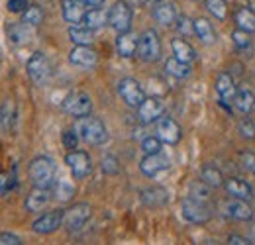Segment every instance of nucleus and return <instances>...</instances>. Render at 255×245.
<instances>
[{"label":"nucleus","mask_w":255,"mask_h":245,"mask_svg":"<svg viewBox=\"0 0 255 245\" xmlns=\"http://www.w3.org/2000/svg\"><path fill=\"white\" fill-rule=\"evenodd\" d=\"M43 22V10L39 8V6H28L26 10H24V14H22V24H26V26H39Z\"/></svg>","instance_id":"obj_32"},{"label":"nucleus","mask_w":255,"mask_h":245,"mask_svg":"<svg viewBox=\"0 0 255 245\" xmlns=\"http://www.w3.org/2000/svg\"><path fill=\"white\" fill-rule=\"evenodd\" d=\"M228 244H232V245H250V244H252V240H248V238H244V236H238V234H230V236H228Z\"/></svg>","instance_id":"obj_47"},{"label":"nucleus","mask_w":255,"mask_h":245,"mask_svg":"<svg viewBox=\"0 0 255 245\" xmlns=\"http://www.w3.org/2000/svg\"><path fill=\"white\" fill-rule=\"evenodd\" d=\"M87 6H93V8H98V6H102L104 4V0H83Z\"/></svg>","instance_id":"obj_49"},{"label":"nucleus","mask_w":255,"mask_h":245,"mask_svg":"<svg viewBox=\"0 0 255 245\" xmlns=\"http://www.w3.org/2000/svg\"><path fill=\"white\" fill-rule=\"evenodd\" d=\"M165 73H169L175 79H187L191 75V67H189V63L181 61L177 57H169L165 61Z\"/></svg>","instance_id":"obj_29"},{"label":"nucleus","mask_w":255,"mask_h":245,"mask_svg":"<svg viewBox=\"0 0 255 245\" xmlns=\"http://www.w3.org/2000/svg\"><path fill=\"white\" fill-rule=\"evenodd\" d=\"M216 92H218V96L226 100V102H230V100H234V96H236V83H234V77L230 75V73H220L218 75V79H216Z\"/></svg>","instance_id":"obj_23"},{"label":"nucleus","mask_w":255,"mask_h":245,"mask_svg":"<svg viewBox=\"0 0 255 245\" xmlns=\"http://www.w3.org/2000/svg\"><path fill=\"white\" fill-rule=\"evenodd\" d=\"M157 135L161 137L163 143L175 145V143L181 141L183 129H181V125L175 122L171 116H161L159 120H157Z\"/></svg>","instance_id":"obj_13"},{"label":"nucleus","mask_w":255,"mask_h":245,"mask_svg":"<svg viewBox=\"0 0 255 245\" xmlns=\"http://www.w3.org/2000/svg\"><path fill=\"white\" fill-rule=\"evenodd\" d=\"M200 179L206 184H210L212 188H220L224 184L222 171L218 167H214V165H204L202 171H200Z\"/></svg>","instance_id":"obj_31"},{"label":"nucleus","mask_w":255,"mask_h":245,"mask_svg":"<svg viewBox=\"0 0 255 245\" xmlns=\"http://www.w3.org/2000/svg\"><path fill=\"white\" fill-rule=\"evenodd\" d=\"M131 8L128 6L124 0L116 2L110 10H108V24L112 30H116L118 33L122 31H129L131 28Z\"/></svg>","instance_id":"obj_6"},{"label":"nucleus","mask_w":255,"mask_h":245,"mask_svg":"<svg viewBox=\"0 0 255 245\" xmlns=\"http://www.w3.org/2000/svg\"><path fill=\"white\" fill-rule=\"evenodd\" d=\"M210 184H206L202 179L200 181H194V183H191V186H189V194L191 196H194V198H200V200H208L210 198Z\"/></svg>","instance_id":"obj_34"},{"label":"nucleus","mask_w":255,"mask_h":245,"mask_svg":"<svg viewBox=\"0 0 255 245\" xmlns=\"http://www.w3.org/2000/svg\"><path fill=\"white\" fill-rule=\"evenodd\" d=\"M93 31L95 30L77 24V26H71V28H69V39H71L75 45H91V43L95 41Z\"/></svg>","instance_id":"obj_26"},{"label":"nucleus","mask_w":255,"mask_h":245,"mask_svg":"<svg viewBox=\"0 0 255 245\" xmlns=\"http://www.w3.org/2000/svg\"><path fill=\"white\" fill-rule=\"evenodd\" d=\"M163 114H165V104H163V100L157 98V96H149V98H145L137 106V120L141 123L157 122Z\"/></svg>","instance_id":"obj_9"},{"label":"nucleus","mask_w":255,"mask_h":245,"mask_svg":"<svg viewBox=\"0 0 255 245\" xmlns=\"http://www.w3.org/2000/svg\"><path fill=\"white\" fill-rule=\"evenodd\" d=\"M250 240H252V244H255V222L252 224V228H250Z\"/></svg>","instance_id":"obj_50"},{"label":"nucleus","mask_w":255,"mask_h":245,"mask_svg":"<svg viewBox=\"0 0 255 245\" xmlns=\"http://www.w3.org/2000/svg\"><path fill=\"white\" fill-rule=\"evenodd\" d=\"M49 202H51V190L43 186H33L24 202V208L26 212H41Z\"/></svg>","instance_id":"obj_15"},{"label":"nucleus","mask_w":255,"mask_h":245,"mask_svg":"<svg viewBox=\"0 0 255 245\" xmlns=\"http://www.w3.org/2000/svg\"><path fill=\"white\" fill-rule=\"evenodd\" d=\"M0 192H2V196H6L8 194V190L12 188V184H14V175H8V173H2V179H0Z\"/></svg>","instance_id":"obj_44"},{"label":"nucleus","mask_w":255,"mask_h":245,"mask_svg":"<svg viewBox=\"0 0 255 245\" xmlns=\"http://www.w3.org/2000/svg\"><path fill=\"white\" fill-rule=\"evenodd\" d=\"M224 188L226 192L232 196V198H242V200H252L254 198V188L246 181H240V179H226L224 181Z\"/></svg>","instance_id":"obj_19"},{"label":"nucleus","mask_w":255,"mask_h":245,"mask_svg":"<svg viewBox=\"0 0 255 245\" xmlns=\"http://www.w3.org/2000/svg\"><path fill=\"white\" fill-rule=\"evenodd\" d=\"M8 120H12V114L8 112V102H4V106H2V129H4V131H8V129H10Z\"/></svg>","instance_id":"obj_48"},{"label":"nucleus","mask_w":255,"mask_h":245,"mask_svg":"<svg viewBox=\"0 0 255 245\" xmlns=\"http://www.w3.org/2000/svg\"><path fill=\"white\" fill-rule=\"evenodd\" d=\"M79 139H81V137H79V133H77L75 129H67V131H63V145L67 147V149H75Z\"/></svg>","instance_id":"obj_42"},{"label":"nucleus","mask_w":255,"mask_h":245,"mask_svg":"<svg viewBox=\"0 0 255 245\" xmlns=\"http://www.w3.org/2000/svg\"><path fill=\"white\" fill-rule=\"evenodd\" d=\"M0 244L2 245H22V240H20L18 236H14V234L4 232V234L0 236Z\"/></svg>","instance_id":"obj_46"},{"label":"nucleus","mask_w":255,"mask_h":245,"mask_svg":"<svg viewBox=\"0 0 255 245\" xmlns=\"http://www.w3.org/2000/svg\"><path fill=\"white\" fill-rule=\"evenodd\" d=\"M141 202L145 206H151V208H161L169 202V192L161 186L145 188V190H141Z\"/></svg>","instance_id":"obj_21"},{"label":"nucleus","mask_w":255,"mask_h":245,"mask_svg":"<svg viewBox=\"0 0 255 245\" xmlns=\"http://www.w3.org/2000/svg\"><path fill=\"white\" fill-rule=\"evenodd\" d=\"M65 224V212L63 210H51L47 214H41L35 222L32 224V230L35 234H41V236H47V234H53L55 230H59Z\"/></svg>","instance_id":"obj_10"},{"label":"nucleus","mask_w":255,"mask_h":245,"mask_svg":"<svg viewBox=\"0 0 255 245\" xmlns=\"http://www.w3.org/2000/svg\"><path fill=\"white\" fill-rule=\"evenodd\" d=\"M137 43H139V35H135L131 31H122L116 37V51L120 57L129 59V57L137 55Z\"/></svg>","instance_id":"obj_18"},{"label":"nucleus","mask_w":255,"mask_h":245,"mask_svg":"<svg viewBox=\"0 0 255 245\" xmlns=\"http://www.w3.org/2000/svg\"><path fill=\"white\" fill-rule=\"evenodd\" d=\"M69 61L77 65V67H83V69H93L98 63V55L91 45H77V47L71 49Z\"/></svg>","instance_id":"obj_14"},{"label":"nucleus","mask_w":255,"mask_h":245,"mask_svg":"<svg viewBox=\"0 0 255 245\" xmlns=\"http://www.w3.org/2000/svg\"><path fill=\"white\" fill-rule=\"evenodd\" d=\"M206 10L216 20H226V16H228V4H226V0H206Z\"/></svg>","instance_id":"obj_33"},{"label":"nucleus","mask_w":255,"mask_h":245,"mask_svg":"<svg viewBox=\"0 0 255 245\" xmlns=\"http://www.w3.org/2000/svg\"><path fill=\"white\" fill-rule=\"evenodd\" d=\"M226 210H228V216H230V218H234V220H238V222H248V220L254 218L252 206L248 204V200H242V198L230 200L228 206H226Z\"/></svg>","instance_id":"obj_20"},{"label":"nucleus","mask_w":255,"mask_h":245,"mask_svg":"<svg viewBox=\"0 0 255 245\" xmlns=\"http://www.w3.org/2000/svg\"><path fill=\"white\" fill-rule=\"evenodd\" d=\"M73 194H75V188H73L71 184H67V183H57V184H55V196H57L61 202L71 200V198H73Z\"/></svg>","instance_id":"obj_40"},{"label":"nucleus","mask_w":255,"mask_h":245,"mask_svg":"<svg viewBox=\"0 0 255 245\" xmlns=\"http://www.w3.org/2000/svg\"><path fill=\"white\" fill-rule=\"evenodd\" d=\"M63 110L67 114L75 116V118L89 116L91 110H93V100H91V96L85 94V92H75V94H71L63 102Z\"/></svg>","instance_id":"obj_11"},{"label":"nucleus","mask_w":255,"mask_h":245,"mask_svg":"<svg viewBox=\"0 0 255 245\" xmlns=\"http://www.w3.org/2000/svg\"><path fill=\"white\" fill-rule=\"evenodd\" d=\"M238 131L244 139H255V123L250 120V118H240L238 122Z\"/></svg>","instance_id":"obj_37"},{"label":"nucleus","mask_w":255,"mask_h":245,"mask_svg":"<svg viewBox=\"0 0 255 245\" xmlns=\"http://www.w3.org/2000/svg\"><path fill=\"white\" fill-rule=\"evenodd\" d=\"M181 214L187 222L196 224V226H202V224L210 222V218H212L210 206L206 204V200H200V198H194V196H189V198L183 200Z\"/></svg>","instance_id":"obj_3"},{"label":"nucleus","mask_w":255,"mask_h":245,"mask_svg":"<svg viewBox=\"0 0 255 245\" xmlns=\"http://www.w3.org/2000/svg\"><path fill=\"white\" fill-rule=\"evenodd\" d=\"M240 161H242V167L244 169H248L250 173L255 175V153H252V151H242L240 153Z\"/></svg>","instance_id":"obj_41"},{"label":"nucleus","mask_w":255,"mask_h":245,"mask_svg":"<svg viewBox=\"0 0 255 245\" xmlns=\"http://www.w3.org/2000/svg\"><path fill=\"white\" fill-rule=\"evenodd\" d=\"M232 102H234V106H236L238 112L250 114L252 108L255 106V96L252 94V91H248V89H240V91L236 92V96H234Z\"/></svg>","instance_id":"obj_27"},{"label":"nucleus","mask_w":255,"mask_h":245,"mask_svg":"<svg viewBox=\"0 0 255 245\" xmlns=\"http://www.w3.org/2000/svg\"><path fill=\"white\" fill-rule=\"evenodd\" d=\"M87 4L83 0H61V10H63V18L71 24V26H77L81 22H85V16H87Z\"/></svg>","instance_id":"obj_16"},{"label":"nucleus","mask_w":255,"mask_h":245,"mask_svg":"<svg viewBox=\"0 0 255 245\" xmlns=\"http://www.w3.org/2000/svg\"><path fill=\"white\" fill-rule=\"evenodd\" d=\"M171 47H173L175 57H177V59H181V61L192 63L194 61V57H196L194 47H192L187 39H183V37H175V39L171 41Z\"/></svg>","instance_id":"obj_24"},{"label":"nucleus","mask_w":255,"mask_h":245,"mask_svg":"<svg viewBox=\"0 0 255 245\" xmlns=\"http://www.w3.org/2000/svg\"><path fill=\"white\" fill-rule=\"evenodd\" d=\"M194 35H196L202 43H206V45H210V43L216 41L214 28L210 26V22H208L206 18H196V20H194Z\"/></svg>","instance_id":"obj_25"},{"label":"nucleus","mask_w":255,"mask_h":245,"mask_svg":"<svg viewBox=\"0 0 255 245\" xmlns=\"http://www.w3.org/2000/svg\"><path fill=\"white\" fill-rule=\"evenodd\" d=\"M153 18H155V22H159L161 26H171L177 20V10L171 2L161 0L153 8Z\"/></svg>","instance_id":"obj_22"},{"label":"nucleus","mask_w":255,"mask_h":245,"mask_svg":"<svg viewBox=\"0 0 255 245\" xmlns=\"http://www.w3.org/2000/svg\"><path fill=\"white\" fill-rule=\"evenodd\" d=\"M145 4H157V2H161V0H143Z\"/></svg>","instance_id":"obj_51"},{"label":"nucleus","mask_w":255,"mask_h":245,"mask_svg":"<svg viewBox=\"0 0 255 245\" xmlns=\"http://www.w3.org/2000/svg\"><path fill=\"white\" fill-rule=\"evenodd\" d=\"M177 28H179V31L181 33H185V35H191V33H194V20H189V18H179V24H177Z\"/></svg>","instance_id":"obj_43"},{"label":"nucleus","mask_w":255,"mask_h":245,"mask_svg":"<svg viewBox=\"0 0 255 245\" xmlns=\"http://www.w3.org/2000/svg\"><path fill=\"white\" fill-rule=\"evenodd\" d=\"M139 169L145 177H155L161 171L169 169V159L161 153H145V157L139 163Z\"/></svg>","instance_id":"obj_17"},{"label":"nucleus","mask_w":255,"mask_h":245,"mask_svg":"<svg viewBox=\"0 0 255 245\" xmlns=\"http://www.w3.org/2000/svg\"><path fill=\"white\" fill-rule=\"evenodd\" d=\"M100 167H102V171L106 175H118L120 173V163H118V159L114 155H104Z\"/></svg>","instance_id":"obj_38"},{"label":"nucleus","mask_w":255,"mask_h":245,"mask_svg":"<svg viewBox=\"0 0 255 245\" xmlns=\"http://www.w3.org/2000/svg\"><path fill=\"white\" fill-rule=\"evenodd\" d=\"M65 163L69 165V169H71L75 179H85L93 171V161H91V155L87 153V151L71 149L67 153V157H65Z\"/></svg>","instance_id":"obj_7"},{"label":"nucleus","mask_w":255,"mask_h":245,"mask_svg":"<svg viewBox=\"0 0 255 245\" xmlns=\"http://www.w3.org/2000/svg\"><path fill=\"white\" fill-rule=\"evenodd\" d=\"M118 94L122 96V100L126 102L128 106H131V108H137L145 100V92L141 89V85L135 79H129V77L122 79L118 83Z\"/></svg>","instance_id":"obj_8"},{"label":"nucleus","mask_w":255,"mask_h":245,"mask_svg":"<svg viewBox=\"0 0 255 245\" xmlns=\"http://www.w3.org/2000/svg\"><path fill=\"white\" fill-rule=\"evenodd\" d=\"M75 131L79 133V137L85 143H91V145H102V143L108 141V129H106V125L100 122L98 118H93V116H81V118H77Z\"/></svg>","instance_id":"obj_1"},{"label":"nucleus","mask_w":255,"mask_h":245,"mask_svg":"<svg viewBox=\"0 0 255 245\" xmlns=\"http://www.w3.org/2000/svg\"><path fill=\"white\" fill-rule=\"evenodd\" d=\"M232 41L238 49H250L252 47V37H250V31L246 30H234L232 31Z\"/></svg>","instance_id":"obj_35"},{"label":"nucleus","mask_w":255,"mask_h":245,"mask_svg":"<svg viewBox=\"0 0 255 245\" xmlns=\"http://www.w3.org/2000/svg\"><path fill=\"white\" fill-rule=\"evenodd\" d=\"M141 149H143V153H161L163 141H161L159 135H147L141 141Z\"/></svg>","instance_id":"obj_36"},{"label":"nucleus","mask_w":255,"mask_h":245,"mask_svg":"<svg viewBox=\"0 0 255 245\" xmlns=\"http://www.w3.org/2000/svg\"><path fill=\"white\" fill-rule=\"evenodd\" d=\"M137 57L145 63H153L161 57V39L155 30H145L139 33Z\"/></svg>","instance_id":"obj_4"},{"label":"nucleus","mask_w":255,"mask_h":245,"mask_svg":"<svg viewBox=\"0 0 255 245\" xmlns=\"http://www.w3.org/2000/svg\"><path fill=\"white\" fill-rule=\"evenodd\" d=\"M28 175L33 186H43V188H51L55 186L57 181V167L49 157H35L30 167H28Z\"/></svg>","instance_id":"obj_2"},{"label":"nucleus","mask_w":255,"mask_h":245,"mask_svg":"<svg viewBox=\"0 0 255 245\" xmlns=\"http://www.w3.org/2000/svg\"><path fill=\"white\" fill-rule=\"evenodd\" d=\"M28 75L32 79V83L35 87H41L49 81V75H51V65L47 61V57L41 53V51H35L30 61H28Z\"/></svg>","instance_id":"obj_5"},{"label":"nucleus","mask_w":255,"mask_h":245,"mask_svg":"<svg viewBox=\"0 0 255 245\" xmlns=\"http://www.w3.org/2000/svg\"><path fill=\"white\" fill-rule=\"evenodd\" d=\"M91 214H93V208H91L89 204H85V202L73 204L71 208L65 210V226H67L71 232H77V230H81V228L89 222Z\"/></svg>","instance_id":"obj_12"},{"label":"nucleus","mask_w":255,"mask_h":245,"mask_svg":"<svg viewBox=\"0 0 255 245\" xmlns=\"http://www.w3.org/2000/svg\"><path fill=\"white\" fill-rule=\"evenodd\" d=\"M8 35H10V41H12V43H22V41H28L26 24H22V26H12V28L8 30Z\"/></svg>","instance_id":"obj_39"},{"label":"nucleus","mask_w":255,"mask_h":245,"mask_svg":"<svg viewBox=\"0 0 255 245\" xmlns=\"http://www.w3.org/2000/svg\"><path fill=\"white\" fill-rule=\"evenodd\" d=\"M87 28L91 30H98L102 28L104 24H108V12H104L102 8H91L85 16V22H83Z\"/></svg>","instance_id":"obj_30"},{"label":"nucleus","mask_w":255,"mask_h":245,"mask_svg":"<svg viewBox=\"0 0 255 245\" xmlns=\"http://www.w3.org/2000/svg\"><path fill=\"white\" fill-rule=\"evenodd\" d=\"M28 8V0H8V10L10 12H24Z\"/></svg>","instance_id":"obj_45"},{"label":"nucleus","mask_w":255,"mask_h":245,"mask_svg":"<svg viewBox=\"0 0 255 245\" xmlns=\"http://www.w3.org/2000/svg\"><path fill=\"white\" fill-rule=\"evenodd\" d=\"M234 20H236V26L240 28V30H246L250 31V33H255V12L252 8H240L238 12H236V16H234Z\"/></svg>","instance_id":"obj_28"}]
</instances>
